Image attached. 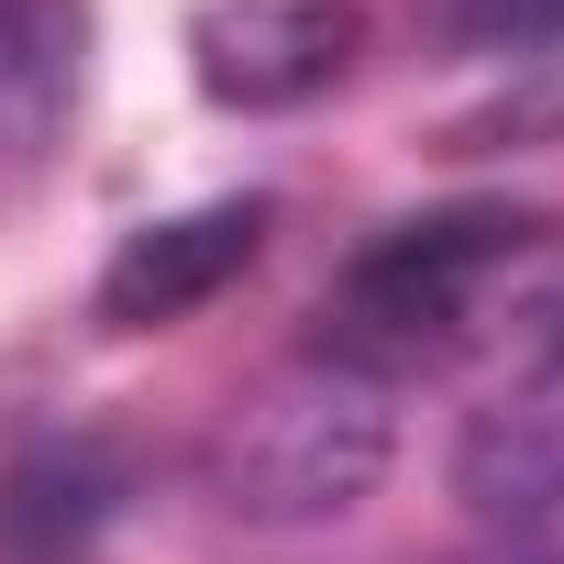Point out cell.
I'll return each mask as SVG.
<instances>
[{"label":"cell","mask_w":564,"mask_h":564,"mask_svg":"<svg viewBox=\"0 0 564 564\" xmlns=\"http://www.w3.org/2000/svg\"><path fill=\"white\" fill-rule=\"evenodd\" d=\"M265 199H199V210H177V221H144V232H122L111 243V265H100V333H166V322H188V311H210L232 276L265 254Z\"/></svg>","instance_id":"5b68a950"},{"label":"cell","mask_w":564,"mask_h":564,"mask_svg":"<svg viewBox=\"0 0 564 564\" xmlns=\"http://www.w3.org/2000/svg\"><path fill=\"white\" fill-rule=\"evenodd\" d=\"M531 210H421V221H388L344 276H333V300H322V355L366 366V377H410L432 355L465 344L476 300L498 289V276L531 254Z\"/></svg>","instance_id":"7a4b0ae2"},{"label":"cell","mask_w":564,"mask_h":564,"mask_svg":"<svg viewBox=\"0 0 564 564\" xmlns=\"http://www.w3.org/2000/svg\"><path fill=\"white\" fill-rule=\"evenodd\" d=\"M454 498L498 531V542H542L564 531V333L454 432Z\"/></svg>","instance_id":"277c9868"},{"label":"cell","mask_w":564,"mask_h":564,"mask_svg":"<svg viewBox=\"0 0 564 564\" xmlns=\"http://www.w3.org/2000/svg\"><path fill=\"white\" fill-rule=\"evenodd\" d=\"M465 564H564L553 542H487V553H465Z\"/></svg>","instance_id":"ba28073f"},{"label":"cell","mask_w":564,"mask_h":564,"mask_svg":"<svg viewBox=\"0 0 564 564\" xmlns=\"http://www.w3.org/2000/svg\"><path fill=\"white\" fill-rule=\"evenodd\" d=\"M89 89V0H0V177L56 155Z\"/></svg>","instance_id":"8992f818"},{"label":"cell","mask_w":564,"mask_h":564,"mask_svg":"<svg viewBox=\"0 0 564 564\" xmlns=\"http://www.w3.org/2000/svg\"><path fill=\"white\" fill-rule=\"evenodd\" d=\"M366 12L355 0H210L188 23V78L210 111H311L355 78Z\"/></svg>","instance_id":"3957f363"},{"label":"cell","mask_w":564,"mask_h":564,"mask_svg":"<svg viewBox=\"0 0 564 564\" xmlns=\"http://www.w3.org/2000/svg\"><path fill=\"white\" fill-rule=\"evenodd\" d=\"M443 34L476 56H542L564 45V0H443Z\"/></svg>","instance_id":"52a82bcc"},{"label":"cell","mask_w":564,"mask_h":564,"mask_svg":"<svg viewBox=\"0 0 564 564\" xmlns=\"http://www.w3.org/2000/svg\"><path fill=\"white\" fill-rule=\"evenodd\" d=\"M388 399H399L388 377H366V366H344V355L311 344V355H289L276 377H254V388L221 410L199 476H210V498H221L232 520H254V531L344 520V509L377 498V476H388V454H399V410H388Z\"/></svg>","instance_id":"6da1fadb"}]
</instances>
